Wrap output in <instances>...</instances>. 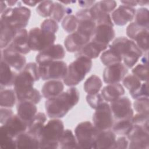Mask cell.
Listing matches in <instances>:
<instances>
[{"label":"cell","instance_id":"cb8c5ba5","mask_svg":"<svg viewBox=\"0 0 149 149\" xmlns=\"http://www.w3.org/2000/svg\"><path fill=\"white\" fill-rule=\"evenodd\" d=\"M116 140L115 133L112 130H107L100 132L95 139L93 148L115 149Z\"/></svg>","mask_w":149,"mask_h":149},{"label":"cell","instance_id":"9a60e30c","mask_svg":"<svg viewBox=\"0 0 149 149\" xmlns=\"http://www.w3.org/2000/svg\"><path fill=\"white\" fill-rule=\"evenodd\" d=\"M1 59L19 72H21L26 65V59L24 55L16 51L10 45L1 49Z\"/></svg>","mask_w":149,"mask_h":149},{"label":"cell","instance_id":"6125c7cd","mask_svg":"<svg viewBox=\"0 0 149 149\" xmlns=\"http://www.w3.org/2000/svg\"><path fill=\"white\" fill-rule=\"evenodd\" d=\"M60 2L65 3V4H66V3H72V2H74L75 3L76 1H61Z\"/></svg>","mask_w":149,"mask_h":149},{"label":"cell","instance_id":"7402d4cb","mask_svg":"<svg viewBox=\"0 0 149 149\" xmlns=\"http://www.w3.org/2000/svg\"><path fill=\"white\" fill-rule=\"evenodd\" d=\"M9 45L23 55L29 54L31 49L29 45V32L26 29L19 30Z\"/></svg>","mask_w":149,"mask_h":149},{"label":"cell","instance_id":"30bf717a","mask_svg":"<svg viewBox=\"0 0 149 149\" xmlns=\"http://www.w3.org/2000/svg\"><path fill=\"white\" fill-rule=\"evenodd\" d=\"M113 119L110 105L106 102L95 109L92 118L93 125L99 132L110 130L114 123Z\"/></svg>","mask_w":149,"mask_h":149},{"label":"cell","instance_id":"74e56055","mask_svg":"<svg viewBox=\"0 0 149 149\" xmlns=\"http://www.w3.org/2000/svg\"><path fill=\"white\" fill-rule=\"evenodd\" d=\"M54 8V2L52 1H41L36 8V12L42 17H51Z\"/></svg>","mask_w":149,"mask_h":149},{"label":"cell","instance_id":"681fc988","mask_svg":"<svg viewBox=\"0 0 149 149\" xmlns=\"http://www.w3.org/2000/svg\"><path fill=\"white\" fill-rule=\"evenodd\" d=\"M148 117L149 114L137 113L133 115L132 122L133 125H139L148 128Z\"/></svg>","mask_w":149,"mask_h":149},{"label":"cell","instance_id":"f35d334b","mask_svg":"<svg viewBox=\"0 0 149 149\" xmlns=\"http://www.w3.org/2000/svg\"><path fill=\"white\" fill-rule=\"evenodd\" d=\"M63 29L69 33H72L76 31L77 27V19L75 15H68L62 22Z\"/></svg>","mask_w":149,"mask_h":149},{"label":"cell","instance_id":"680465c9","mask_svg":"<svg viewBox=\"0 0 149 149\" xmlns=\"http://www.w3.org/2000/svg\"><path fill=\"white\" fill-rule=\"evenodd\" d=\"M141 63L148 65V53H146V55H144L141 59Z\"/></svg>","mask_w":149,"mask_h":149},{"label":"cell","instance_id":"b9f144b4","mask_svg":"<svg viewBox=\"0 0 149 149\" xmlns=\"http://www.w3.org/2000/svg\"><path fill=\"white\" fill-rule=\"evenodd\" d=\"M132 73L133 75H134L140 81L144 82L148 81V65L143 63H139L134 68H133L132 70Z\"/></svg>","mask_w":149,"mask_h":149},{"label":"cell","instance_id":"4fadbf2b","mask_svg":"<svg viewBox=\"0 0 149 149\" xmlns=\"http://www.w3.org/2000/svg\"><path fill=\"white\" fill-rule=\"evenodd\" d=\"M77 19L76 31L91 38L94 34L97 24L93 17L90 9H83L76 12Z\"/></svg>","mask_w":149,"mask_h":149},{"label":"cell","instance_id":"7dc6e473","mask_svg":"<svg viewBox=\"0 0 149 149\" xmlns=\"http://www.w3.org/2000/svg\"><path fill=\"white\" fill-rule=\"evenodd\" d=\"M86 101L90 107L95 110L104 102L101 94L98 93L93 94H87L86 95Z\"/></svg>","mask_w":149,"mask_h":149},{"label":"cell","instance_id":"ab89813d","mask_svg":"<svg viewBox=\"0 0 149 149\" xmlns=\"http://www.w3.org/2000/svg\"><path fill=\"white\" fill-rule=\"evenodd\" d=\"M67 14V8L61 2H54V8L51 16V19L54 20L57 23L63 19L64 16Z\"/></svg>","mask_w":149,"mask_h":149},{"label":"cell","instance_id":"8992f818","mask_svg":"<svg viewBox=\"0 0 149 149\" xmlns=\"http://www.w3.org/2000/svg\"><path fill=\"white\" fill-rule=\"evenodd\" d=\"M31 16V10L26 6L19 5L13 8H8L1 15L0 21L17 31L25 29Z\"/></svg>","mask_w":149,"mask_h":149},{"label":"cell","instance_id":"f907efd6","mask_svg":"<svg viewBox=\"0 0 149 149\" xmlns=\"http://www.w3.org/2000/svg\"><path fill=\"white\" fill-rule=\"evenodd\" d=\"M24 70L29 72L34 78L36 81H38L40 77L38 70V65L36 62H29L24 68Z\"/></svg>","mask_w":149,"mask_h":149},{"label":"cell","instance_id":"bcb514c9","mask_svg":"<svg viewBox=\"0 0 149 149\" xmlns=\"http://www.w3.org/2000/svg\"><path fill=\"white\" fill-rule=\"evenodd\" d=\"M134 100L148 98V83L144 82L141 84L139 88L130 93Z\"/></svg>","mask_w":149,"mask_h":149},{"label":"cell","instance_id":"4dcf8cb0","mask_svg":"<svg viewBox=\"0 0 149 149\" xmlns=\"http://www.w3.org/2000/svg\"><path fill=\"white\" fill-rule=\"evenodd\" d=\"M0 29V47L3 49L11 43L18 31L1 21Z\"/></svg>","mask_w":149,"mask_h":149},{"label":"cell","instance_id":"9f6ffc18","mask_svg":"<svg viewBox=\"0 0 149 149\" xmlns=\"http://www.w3.org/2000/svg\"><path fill=\"white\" fill-rule=\"evenodd\" d=\"M22 2L26 5L30 6H35L37 4H38L40 2H37V1H23Z\"/></svg>","mask_w":149,"mask_h":149},{"label":"cell","instance_id":"603a6c76","mask_svg":"<svg viewBox=\"0 0 149 149\" xmlns=\"http://www.w3.org/2000/svg\"><path fill=\"white\" fill-rule=\"evenodd\" d=\"M16 110L17 115L27 125L37 113L36 104L29 101H18Z\"/></svg>","mask_w":149,"mask_h":149},{"label":"cell","instance_id":"60d3db41","mask_svg":"<svg viewBox=\"0 0 149 149\" xmlns=\"http://www.w3.org/2000/svg\"><path fill=\"white\" fill-rule=\"evenodd\" d=\"M123 84L127 88L129 93L135 91L141 86V81L133 74H129L122 80Z\"/></svg>","mask_w":149,"mask_h":149},{"label":"cell","instance_id":"f546056e","mask_svg":"<svg viewBox=\"0 0 149 149\" xmlns=\"http://www.w3.org/2000/svg\"><path fill=\"white\" fill-rule=\"evenodd\" d=\"M47 121V116L43 112H37L28 125L27 132L39 139L41 132Z\"/></svg>","mask_w":149,"mask_h":149},{"label":"cell","instance_id":"52a82bcc","mask_svg":"<svg viewBox=\"0 0 149 149\" xmlns=\"http://www.w3.org/2000/svg\"><path fill=\"white\" fill-rule=\"evenodd\" d=\"M99 132L94 125L89 121L79 123L74 129L78 148H93Z\"/></svg>","mask_w":149,"mask_h":149},{"label":"cell","instance_id":"d590c367","mask_svg":"<svg viewBox=\"0 0 149 149\" xmlns=\"http://www.w3.org/2000/svg\"><path fill=\"white\" fill-rule=\"evenodd\" d=\"M101 62L106 66L122 62V57L112 49L108 48L104 51L100 56Z\"/></svg>","mask_w":149,"mask_h":149},{"label":"cell","instance_id":"f6af8a7d","mask_svg":"<svg viewBox=\"0 0 149 149\" xmlns=\"http://www.w3.org/2000/svg\"><path fill=\"white\" fill-rule=\"evenodd\" d=\"M133 107L137 113L149 114V99L148 98L135 100Z\"/></svg>","mask_w":149,"mask_h":149},{"label":"cell","instance_id":"11a10c76","mask_svg":"<svg viewBox=\"0 0 149 149\" xmlns=\"http://www.w3.org/2000/svg\"><path fill=\"white\" fill-rule=\"evenodd\" d=\"M120 2L124 5L132 8L137 5V1H121Z\"/></svg>","mask_w":149,"mask_h":149},{"label":"cell","instance_id":"8fae6325","mask_svg":"<svg viewBox=\"0 0 149 149\" xmlns=\"http://www.w3.org/2000/svg\"><path fill=\"white\" fill-rule=\"evenodd\" d=\"M130 141L128 148L130 149H148L149 147L148 128L141 125H133L126 135Z\"/></svg>","mask_w":149,"mask_h":149},{"label":"cell","instance_id":"277c9868","mask_svg":"<svg viewBox=\"0 0 149 149\" xmlns=\"http://www.w3.org/2000/svg\"><path fill=\"white\" fill-rule=\"evenodd\" d=\"M64 131V124L59 119L49 120L43 127L39 136V148H59V140Z\"/></svg>","mask_w":149,"mask_h":149},{"label":"cell","instance_id":"ffe728a7","mask_svg":"<svg viewBox=\"0 0 149 149\" xmlns=\"http://www.w3.org/2000/svg\"><path fill=\"white\" fill-rule=\"evenodd\" d=\"M135 14L136 9L134 8L121 5L112 12L111 17L113 23L119 26H123L132 21Z\"/></svg>","mask_w":149,"mask_h":149},{"label":"cell","instance_id":"d4e9b609","mask_svg":"<svg viewBox=\"0 0 149 149\" xmlns=\"http://www.w3.org/2000/svg\"><path fill=\"white\" fill-rule=\"evenodd\" d=\"M64 89L63 83L59 80L47 81L41 88L42 96L47 99L52 98L61 94Z\"/></svg>","mask_w":149,"mask_h":149},{"label":"cell","instance_id":"d6a6232c","mask_svg":"<svg viewBox=\"0 0 149 149\" xmlns=\"http://www.w3.org/2000/svg\"><path fill=\"white\" fill-rule=\"evenodd\" d=\"M102 86V83L100 77L95 74L91 75L84 83L83 89L88 94L98 93Z\"/></svg>","mask_w":149,"mask_h":149},{"label":"cell","instance_id":"5bb4252c","mask_svg":"<svg viewBox=\"0 0 149 149\" xmlns=\"http://www.w3.org/2000/svg\"><path fill=\"white\" fill-rule=\"evenodd\" d=\"M110 107L113 118L117 120L131 119L133 116L132 102L127 97H121L111 102Z\"/></svg>","mask_w":149,"mask_h":149},{"label":"cell","instance_id":"2e32d148","mask_svg":"<svg viewBox=\"0 0 149 149\" xmlns=\"http://www.w3.org/2000/svg\"><path fill=\"white\" fill-rule=\"evenodd\" d=\"M28 125L17 115H13L0 127V131L15 139L20 133L26 132Z\"/></svg>","mask_w":149,"mask_h":149},{"label":"cell","instance_id":"6da1fadb","mask_svg":"<svg viewBox=\"0 0 149 149\" xmlns=\"http://www.w3.org/2000/svg\"><path fill=\"white\" fill-rule=\"evenodd\" d=\"M80 93L74 87H71L66 91L52 98L47 99L45 108L47 116L51 119L64 117L79 102Z\"/></svg>","mask_w":149,"mask_h":149},{"label":"cell","instance_id":"8d00e7d4","mask_svg":"<svg viewBox=\"0 0 149 149\" xmlns=\"http://www.w3.org/2000/svg\"><path fill=\"white\" fill-rule=\"evenodd\" d=\"M134 23L138 26L148 29V10L146 8H140L136 10L134 16Z\"/></svg>","mask_w":149,"mask_h":149},{"label":"cell","instance_id":"83f0119b","mask_svg":"<svg viewBox=\"0 0 149 149\" xmlns=\"http://www.w3.org/2000/svg\"><path fill=\"white\" fill-rule=\"evenodd\" d=\"M11 67L4 61L1 59L0 68V85L1 89L3 87L13 86L17 74L15 72L11 70Z\"/></svg>","mask_w":149,"mask_h":149},{"label":"cell","instance_id":"44dd1931","mask_svg":"<svg viewBox=\"0 0 149 149\" xmlns=\"http://www.w3.org/2000/svg\"><path fill=\"white\" fill-rule=\"evenodd\" d=\"M90 40L91 38L76 31L66 37L64 40V45L67 51L76 53Z\"/></svg>","mask_w":149,"mask_h":149},{"label":"cell","instance_id":"d6986e66","mask_svg":"<svg viewBox=\"0 0 149 149\" xmlns=\"http://www.w3.org/2000/svg\"><path fill=\"white\" fill-rule=\"evenodd\" d=\"M65 50L61 44H53L40 51L36 56V62L39 65L53 61H60L65 58Z\"/></svg>","mask_w":149,"mask_h":149},{"label":"cell","instance_id":"7a4b0ae2","mask_svg":"<svg viewBox=\"0 0 149 149\" xmlns=\"http://www.w3.org/2000/svg\"><path fill=\"white\" fill-rule=\"evenodd\" d=\"M35 81L33 76L24 69L17 73L13 86L18 101H29L36 104L40 102L42 95L38 90L34 88Z\"/></svg>","mask_w":149,"mask_h":149},{"label":"cell","instance_id":"e575fe53","mask_svg":"<svg viewBox=\"0 0 149 149\" xmlns=\"http://www.w3.org/2000/svg\"><path fill=\"white\" fill-rule=\"evenodd\" d=\"M133 125L132 119L117 120L113 123L112 130L115 134L126 136L131 130Z\"/></svg>","mask_w":149,"mask_h":149},{"label":"cell","instance_id":"5b68a950","mask_svg":"<svg viewBox=\"0 0 149 149\" xmlns=\"http://www.w3.org/2000/svg\"><path fill=\"white\" fill-rule=\"evenodd\" d=\"M92 66L91 59L84 56L76 58L68 66L67 74L63 79L64 84L69 87L77 85L90 72Z\"/></svg>","mask_w":149,"mask_h":149},{"label":"cell","instance_id":"ba28073f","mask_svg":"<svg viewBox=\"0 0 149 149\" xmlns=\"http://www.w3.org/2000/svg\"><path fill=\"white\" fill-rule=\"evenodd\" d=\"M56 37L54 33L34 27L29 31V45L31 50L40 52L54 44Z\"/></svg>","mask_w":149,"mask_h":149},{"label":"cell","instance_id":"484cf974","mask_svg":"<svg viewBox=\"0 0 149 149\" xmlns=\"http://www.w3.org/2000/svg\"><path fill=\"white\" fill-rule=\"evenodd\" d=\"M125 89L119 83L109 84L101 90V94L107 102H113L121 97L125 94Z\"/></svg>","mask_w":149,"mask_h":149},{"label":"cell","instance_id":"816d5d0a","mask_svg":"<svg viewBox=\"0 0 149 149\" xmlns=\"http://www.w3.org/2000/svg\"><path fill=\"white\" fill-rule=\"evenodd\" d=\"M13 111L9 108L1 107L0 109V123L3 125L12 115Z\"/></svg>","mask_w":149,"mask_h":149},{"label":"cell","instance_id":"1f68e13d","mask_svg":"<svg viewBox=\"0 0 149 149\" xmlns=\"http://www.w3.org/2000/svg\"><path fill=\"white\" fill-rule=\"evenodd\" d=\"M59 148L61 149L78 148L76 138L71 130H64L59 140Z\"/></svg>","mask_w":149,"mask_h":149},{"label":"cell","instance_id":"c3c4849f","mask_svg":"<svg viewBox=\"0 0 149 149\" xmlns=\"http://www.w3.org/2000/svg\"><path fill=\"white\" fill-rule=\"evenodd\" d=\"M40 29L42 30L55 34L59 29L58 23L52 19H45L40 25Z\"/></svg>","mask_w":149,"mask_h":149},{"label":"cell","instance_id":"7c38bea8","mask_svg":"<svg viewBox=\"0 0 149 149\" xmlns=\"http://www.w3.org/2000/svg\"><path fill=\"white\" fill-rule=\"evenodd\" d=\"M126 34L143 52L148 53V29L141 27L134 22H132L126 28Z\"/></svg>","mask_w":149,"mask_h":149},{"label":"cell","instance_id":"db71d44e","mask_svg":"<svg viewBox=\"0 0 149 149\" xmlns=\"http://www.w3.org/2000/svg\"><path fill=\"white\" fill-rule=\"evenodd\" d=\"M79 5L84 8V9H88L90 6H93L95 3V1H78Z\"/></svg>","mask_w":149,"mask_h":149},{"label":"cell","instance_id":"f1b7e54d","mask_svg":"<svg viewBox=\"0 0 149 149\" xmlns=\"http://www.w3.org/2000/svg\"><path fill=\"white\" fill-rule=\"evenodd\" d=\"M16 148H39V139L29 132H24L19 134L16 138Z\"/></svg>","mask_w":149,"mask_h":149},{"label":"cell","instance_id":"ac0fdd59","mask_svg":"<svg viewBox=\"0 0 149 149\" xmlns=\"http://www.w3.org/2000/svg\"><path fill=\"white\" fill-rule=\"evenodd\" d=\"M113 26L106 24H97L91 41L107 48L109 42L115 37Z\"/></svg>","mask_w":149,"mask_h":149},{"label":"cell","instance_id":"6f0895ef","mask_svg":"<svg viewBox=\"0 0 149 149\" xmlns=\"http://www.w3.org/2000/svg\"><path fill=\"white\" fill-rule=\"evenodd\" d=\"M5 1H1L0 2V12L1 14H2L6 9V5Z\"/></svg>","mask_w":149,"mask_h":149},{"label":"cell","instance_id":"836d02e7","mask_svg":"<svg viewBox=\"0 0 149 149\" xmlns=\"http://www.w3.org/2000/svg\"><path fill=\"white\" fill-rule=\"evenodd\" d=\"M16 95L14 90L1 89L0 105L1 107L12 108L16 103Z\"/></svg>","mask_w":149,"mask_h":149},{"label":"cell","instance_id":"9c48e42d","mask_svg":"<svg viewBox=\"0 0 149 149\" xmlns=\"http://www.w3.org/2000/svg\"><path fill=\"white\" fill-rule=\"evenodd\" d=\"M40 78L42 80L63 79L67 74L68 66L62 61H53L38 65Z\"/></svg>","mask_w":149,"mask_h":149},{"label":"cell","instance_id":"4316f807","mask_svg":"<svg viewBox=\"0 0 149 149\" xmlns=\"http://www.w3.org/2000/svg\"><path fill=\"white\" fill-rule=\"evenodd\" d=\"M107 48L91 41L84 45L78 52H76L74 56L76 58L84 56L90 59L97 58L101 52L105 51Z\"/></svg>","mask_w":149,"mask_h":149},{"label":"cell","instance_id":"7bdbcfd3","mask_svg":"<svg viewBox=\"0 0 149 149\" xmlns=\"http://www.w3.org/2000/svg\"><path fill=\"white\" fill-rule=\"evenodd\" d=\"M95 5L100 12L109 14L115 10L117 3L115 1H101L96 2Z\"/></svg>","mask_w":149,"mask_h":149},{"label":"cell","instance_id":"e0dca14e","mask_svg":"<svg viewBox=\"0 0 149 149\" xmlns=\"http://www.w3.org/2000/svg\"><path fill=\"white\" fill-rule=\"evenodd\" d=\"M127 68L122 62L106 66L103 71V80L107 84L118 83L127 73Z\"/></svg>","mask_w":149,"mask_h":149},{"label":"cell","instance_id":"3957f363","mask_svg":"<svg viewBox=\"0 0 149 149\" xmlns=\"http://www.w3.org/2000/svg\"><path fill=\"white\" fill-rule=\"evenodd\" d=\"M108 47L122 57L127 68H133L143 55V52L136 43L125 37L116 38Z\"/></svg>","mask_w":149,"mask_h":149},{"label":"cell","instance_id":"94428289","mask_svg":"<svg viewBox=\"0 0 149 149\" xmlns=\"http://www.w3.org/2000/svg\"><path fill=\"white\" fill-rule=\"evenodd\" d=\"M5 2L7 3L9 6H12L15 5L17 2H18V1H7Z\"/></svg>","mask_w":149,"mask_h":149},{"label":"cell","instance_id":"f5cc1de1","mask_svg":"<svg viewBox=\"0 0 149 149\" xmlns=\"http://www.w3.org/2000/svg\"><path fill=\"white\" fill-rule=\"evenodd\" d=\"M129 141L125 136H121L116 140L115 149H126L128 148Z\"/></svg>","mask_w":149,"mask_h":149},{"label":"cell","instance_id":"ee69618b","mask_svg":"<svg viewBox=\"0 0 149 149\" xmlns=\"http://www.w3.org/2000/svg\"><path fill=\"white\" fill-rule=\"evenodd\" d=\"M0 147L2 148H16L15 139L12 138L6 133L0 131Z\"/></svg>","mask_w":149,"mask_h":149},{"label":"cell","instance_id":"91938a15","mask_svg":"<svg viewBox=\"0 0 149 149\" xmlns=\"http://www.w3.org/2000/svg\"><path fill=\"white\" fill-rule=\"evenodd\" d=\"M149 3L148 1H137V5H139L140 6L147 5Z\"/></svg>","mask_w":149,"mask_h":149}]
</instances>
